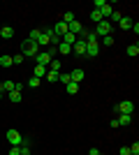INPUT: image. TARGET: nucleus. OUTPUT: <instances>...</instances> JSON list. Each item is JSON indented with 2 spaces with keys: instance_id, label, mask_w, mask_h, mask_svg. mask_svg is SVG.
Here are the masks:
<instances>
[{
  "instance_id": "72a5a7b5",
  "label": "nucleus",
  "mask_w": 139,
  "mask_h": 155,
  "mask_svg": "<svg viewBox=\"0 0 139 155\" xmlns=\"http://www.w3.org/2000/svg\"><path fill=\"white\" fill-rule=\"evenodd\" d=\"M98 155H102V153H98Z\"/></svg>"
},
{
  "instance_id": "4be33fe9",
  "label": "nucleus",
  "mask_w": 139,
  "mask_h": 155,
  "mask_svg": "<svg viewBox=\"0 0 139 155\" xmlns=\"http://www.w3.org/2000/svg\"><path fill=\"white\" fill-rule=\"evenodd\" d=\"M58 74H60V72H51V70H46V81H58Z\"/></svg>"
},
{
  "instance_id": "39448f33",
  "label": "nucleus",
  "mask_w": 139,
  "mask_h": 155,
  "mask_svg": "<svg viewBox=\"0 0 139 155\" xmlns=\"http://www.w3.org/2000/svg\"><path fill=\"white\" fill-rule=\"evenodd\" d=\"M51 56H49V51H40V53H37V56H35V63H37V65H42V67H46V65H49V63H51Z\"/></svg>"
},
{
  "instance_id": "1a4fd4ad",
  "label": "nucleus",
  "mask_w": 139,
  "mask_h": 155,
  "mask_svg": "<svg viewBox=\"0 0 139 155\" xmlns=\"http://www.w3.org/2000/svg\"><path fill=\"white\" fill-rule=\"evenodd\" d=\"M84 77H86V74H84V70H81V67H74V70L70 72V79H72L74 84H79V81H84Z\"/></svg>"
},
{
  "instance_id": "aec40b11",
  "label": "nucleus",
  "mask_w": 139,
  "mask_h": 155,
  "mask_svg": "<svg viewBox=\"0 0 139 155\" xmlns=\"http://www.w3.org/2000/svg\"><path fill=\"white\" fill-rule=\"evenodd\" d=\"M102 19H104V16H102V14H100L98 9H93V12H91V21H93V23H100Z\"/></svg>"
},
{
  "instance_id": "6e6552de",
  "label": "nucleus",
  "mask_w": 139,
  "mask_h": 155,
  "mask_svg": "<svg viewBox=\"0 0 139 155\" xmlns=\"http://www.w3.org/2000/svg\"><path fill=\"white\" fill-rule=\"evenodd\" d=\"M98 53H100V44H98V42L86 44V56H88V58H98Z\"/></svg>"
},
{
  "instance_id": "ddd939ff",
  "label": "nucleus",
  "mask_w": 139,
  "mask_h": 155,
  "mask_svg": "<svg viewBox=\"0 0 139 155\" xmlns=\"http://www.w3.org/2000/svg\"><path fill=\"white\" fill-rule=\"evenodd\" d=\"M56 49H58V53H60V56H67V53H72V46H70V44H65V42H60V44L56 46Z\"/></svg>"
},
{
  "instance_id": "f3484780",
  "label": "nucleus",
  "mask_w": 139,
  "mask_h": 155,
  "mask_svg": "<svg viewBox=\"0 0 139 155\" xmlns=\"http://www.w3.org/2000/svg\"><path fill=\"white\" fill-rule=\"evenodd\" d=\"M12 56H0V67H5V70H7V67H12Z\"/></svg>"
},
{
  "instance_id": "0eeeda50",
  "label": "nucleus",
  "mask_w": 139,
  "mask_h": 155,
  "mask_svg": "<svg viewBox=\"0 0 139 155\" xmlns=\"http://www.w3.org/2000/svg\"><path fill=\"white\" fill-rule=\"evenodd\" d=\"M51 32H53V35H56V37H63V35H65V32H67V23H63V21H58L56 26H51Z\"/></svg>"
},
{
  "instance_id": "a878e982",
  "label": "nucleus",
  "mask_w": 139,
  "mask_h": 155,
  "mask_svg": "<svg viewBox=\"0 0 139 155\" xmlns=\"http://www.w3.org/2000/svg\"><path fill=\"white\" fill-rule=\"evenodd\" d=\"M102 44H104V46H114V37H111V35L102 37Z\"/></svg>"
},
{
  "instance_id": "2eb2a0df",
  "label": "nucleus",
  "mask_w": 139,
  "mask_h": 155,
  "mask_svg": "<svg viewBox=\"0 0 139 155\" xmlns=\"http://www.w3.org/2000/svg\"><path fill=\"white\" fill-rule=\"evenodd\" d=\"M33 77H37V79H44V77H46V67H42V65H35Z\"/></svg>"
},
{
  "instance_id": "423d86ee",
  "label": "nucleus",
  "mask_w": 139,
  "mask_h": 155,
  "mask_svg": "<svg viewBox=\"0 0 139 155\" xmlns=\"http://www.w3.org/2000/svg\"><path fill=\"white\" fill-rule=\"evenodd\" d=\"M72 51L77 53V56H86V42L81 37H77V42L72 44Z\"/></svg>"
},
{
  "instance_id": "412c9836",
  "label": "nucleus",
  "mask_w": 139,
  "mask_h": 155,
  "mask_svg": "<svg viewBox=\"0 0 139 155\" xmlns=\"http://www.w3.org/2000/svg\"><path fill=\"white\" fill-rule=\"evenodd\" d=\"M58 81H60V84H70V81H72V79H70V72H60Z\"/></svg>"
},
{
  "instance_id": "a211bd4d",
  "label": "nucleus",
  "mask_w": 139,
  "mask_h": 155,
  "mask_svg": "<svg viewBox=\"0 0 139 155\" xmlns=\"http://www.w3.org/2000/svg\"><path fill=\"white\" fill-rule=\"evenodd\" d=\"M7 97H9V102H21V100H23V97H21V93L19 91H12V93H7Z\"/></svg>"
},
{
  "instance_id": "20e7f679",
  "label": "nucleus",
  "mask_w": 139,
  "mask_h": 155,
  "mask_svg": "<svg viewBox=\"0 0 139 155\" xmlns=\"http://www.w3.org/2000/svg\"><path fill=\"white\" fill-rule=\"evenodd\" d=\"M116 111H118V114H130V116H132L134 102H132V100H125V102H121L118 107H116Z\"/></svg>"
},
{
  "instance_id": "7ed1b4c3",
  "label": "nucleus",
  "mask_w": 139,
  "mask_h": 155,
  "mask_svg": "<svg viewBox=\"0 0 139 155\" xmlns=\"http://www.w3.org/2000/svg\"><path fill=\"white\" fill-rule=\"evenodd\" d=\"M111 28H114V26L109 23V21H107V19H102V21L98 23V28H95L93 32H95L98 37H107V35H111Z\"/></svg>"
},
{
  "instance_id": "9d476101",
  "label": "nucleus",
  "mask_w": 139,
  "mask_h": 155,
  "mask_svg": "<svg viewBox=\"0 0 139 155\" xmlns=\"http://www.w3.org/2000/svg\"><path fill=\"white\" fill-rule=\"evenodd\" d=\"M0 37H2V39H12L14 37V28L12 26H2V28H0Z\"/></svg>"
},
{
  "instance_id": "4468645a",
  "label": "nucleus",
  "mask_w": 139,
  "mask_h": 155,
  "mask_svg": "<svg viewBox=\"0 0 139 155\" xmlns=\"http://www.w3.org/2000/svg\"><path fill=\"white\" fill-rule=\"evenodd\" d=\"M65 91H67V95H77V93H79V84L70 81V84H65Z\"/></svg>"
},
{
  "instance_id": "5701e85b",
  "label": "nucleus",
  "mask_w": 139,
  "mask_h": 155,
  "mask_svg": "<svg viewBox=\"0 0 139 155\" xmlns=\"http://www.w3.org/2000/svg\"><path fill=\"white\" fill-rule=\"evenodd\" d=\"M40 84H42V79H37V77H30V79H28V86H30V88H37Z\"/></svg>"
},
{
  "instance_id": "473e14b6",
  "label": "nucleus",
  "mask_w": 139,
  "mask_h": 155,
  "mask_svg": "<svg viewBox=\"0 0 139 155\" xmlns=\"http://www.w3.org/2000/svg\"><path fill=\"white\" fill-rule=\"evenodd\" d=\"M0 86H2V81H0Z\"/></svg>"
},
{
  "instance_id": "c756f323",
  "label": "nucleus",
  "mask_w": 139,
  "mask_h": 155,
  "mask_svg": "<svg viewBox=\"0 0 139 155\" xmlns=\"http://www.w3.org/2000/svg\"><path fill=\"white\" fill-rule=\"evenodd\" d=\"M109 125H111V127H121V123H118V118H111V123H109Z\"/></svg>"
},
{
  "instance_id": "6ab92c4d",
  "label": "nucleus",
  "mask_w": 139,
  "mask_h": 155,
  "mask_svg": "<svg viewBox=\"0 0 139 155\" xmlns=\"http://www.w3.org/2000/svg\"><path fill=\"white\" fill-rule=\"evenodd\" d=\"M74 19H77V16H74V12H65V14H63V19H60V21H63V23H67V26H70V23H72Z\"/></svg>"
},
{
  "instance_id": "7c9ffc66",
  "label": "nucleus",
  "mask_w": 139,
  "mask_h": 155,
  "mask_svg": "<svg viewBox=\"0 0 139 155\" xmlns=\"http://www.w3.org/2000/svg\"><path fill=\"white\" fill-rule=\"evenodd\" d=\"M98 153H100L98 148H91V150H88V155H98Z\"/></svg>"
},
{
  "instance_id": "f03ea898",
  "label": "nucleus",
  "mask_w": 139,
  "mask_h": 155,
  "mask_svg": "<svg viewBox=\"0 0 139 155\" xmlns=\"http://www.w3.org/2000/svg\"><path fill=\"white\" fill-rule=\"evenodd\" d=\"M5 139L12 143V146H21V143H23V134H21L19 130H7V132H5Z\"/></svg>"
},
{
  "instance_id": "bb28decb",
  "label": "nucleus",
  "mask_w": 139,
  "mask_h": 155,
  "mask_svg": "<svg viewBox=\"0 0 139 155\" xmlns=\"http://www.w3.org/2000/svg\"><path fill=\"white\" fill-rule=\"evenodd\" d=\"M130 155H139V143H137V141L130 146Z\"/></svg>"
},
{
  "instance_id": "f257e3e1",
  "label": "nucleus",
  "mask_w": 139,
  "mask_h": 155,
  "mask_svg": "<svg viewBox=\"0 0 139 155\" xmlns=\"http://www.w3.org/2000/svg\"><path fill=\"white\" fill-rule=\"evenodd\" d=\"M37 53H40V46L26 37V39H23V44H21V56H23V58H35Z\"/></svg>"
},
{
  "instance_id": "dca6fc26",
  "label": "nucleus",
  "mask_w": 139,
  "mask_h": 155,
  "mask_svg": "<svg viewBox=\"0 0 139 155\" xmlns=\"http://www.w3.org/2000/svg\"><path fill=\"white\" fill-rule=\"evenodd\" d=\"M132 118L134 116H130V114H118V123L121 125H130V123H132Z\"/></svg>"
},
{
  "instance_id": "393cba45",
  "label": "nucleus",
  "mask_w": 139,
  "mask_h": 155,
  "mask_svg": "<svg viewBox=\"0 0 139 155\" xmlns=\"http://www.w3.org/2000/svg\"><path fill=\"white\" fill-rule=\"evenodd\" d=\"M23 60H26V58H23L21 53H16V56H12V63H14V65H23Z\"/></svg>"
},
{
  "instance_id": "b1692460",
  "label": "nucleus",
  "mask_w": 139,
  "mask_h": 155,
  "mask_svg": "<svg viewBox=\"0 0 139 155\" xmlns=\"http://www.w3.org/2000/svg\"><path fill=\"white\" fill-rule=\"evenodd\" d=\"M49 70L51 72H60V60H51V63H49Z\"/></svg>"
},
{
  "instance_id": "c85d7f7f",
  "label": "nucleus",
  "mask_w": 139,
  "mask_h": 155,
  "mask_svg": "<svg viewBox=\"0 0 139 155\" xmlns=\"http://www.w3.org/2000/svg\"><path fill=\"white\" fill-rule=\"evenodd\" d=\"M9 155H21V146H12V150H9Z\"/></svg>"
},
{
  "instance_id": "9b49d317",
  "label": "nucleus",
  "mask_w": 139,
  "mask_h": 155,
  "mask_svg": "<svg viewBox=\"0 0 139 155\" xmlns=\"http://www.w3.org/2000/svg\"><path fill=\"white\" fill-rule=\"evenodd\" d=\"M125 53L130 56V58H137V56H139V44H137V42H134V44H127Z\"/></svg>"
},
{
  "instance_id": "2f4dec72",
  "label": "nucleus",
  "mask_w": 139,
  "mask_h": 155,
  "mask_svg": "<svg viewBox=\"0 0 139 155\" xmlns=\"http://www.w3.org/2000/svg\"><path fill=\"white\" fill-rule=\"evenodd\" d=\"M2 95H5V93H2V91H0V100H2Z\"/></svg>"
},
{
  "instance_id": "f8f14e48",
  "label": "nucleus",
  "mask_w": 139,
  "mask_h": 155,
  "mask_svg": "<svg viewBox=\"0 0 139 155\" xmlns=\"http://www.w3.org/2000/svg\"><path fill=\"white\" fill-rule=\"evenodd\" d=\"M132 23H134V21L130 19V16H123V19L118 21V28H123V30H130V28H132Z\"/></svg>"
},
{
  "instance_id": "cd10ccee",
  "label": "nucleus",
  "mask_w": 139,
  "mask_h": 155,
  "mask_svg": "<svg viewBox=\"0 0 139 155\" xmlns=\"http://www.w3.org/2000/svg\"><path fill=\"white\" fill-rule=\"evenodd\" d=\"M118 155H130V146H121Z\"/></svg>"
}]
</instances>
